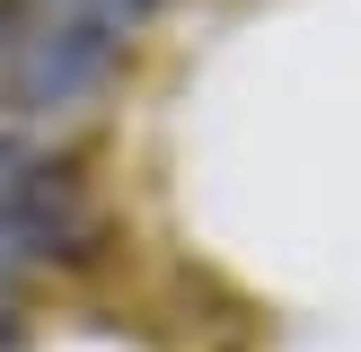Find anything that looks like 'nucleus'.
I'll return each mask as SVG.
<instances>
[{"label":"nucleus","mask_w":361,"mask_h":352,"mask_svg":"<svg viewBox=\"0 0 361 352\" xmlns=\"http://www.w3.org/2000/svg\"><path fill=\"white\" fill-rule=\"evenodd\" d=\"M88 238H97V203H88L80 168L0 123V273L88 256Z\"/></svg>","instance_id":"f03ea898"},{"label":"nucleus","mask_w":361,"mask_h":352,"mask_svg":"<svg viewBox=\"0 0 361 352\" xmlns=\"http://www.w3.org/2000/svg\"><path fill=\"white\" fill-rule=\"evenodd\" d=\"M97 9H115V18H141V9H159V0H97Z\"/></svg>","instance_id":"7ed1b4c3"},{"label":"nucleus","mask_w":361,"mask_h":352,"mask_svg":"<svg viewBox=\"0 0 361 352\" xmlns=\"http://www.w3.org/2000/svg\"><path fill=\"white\" fill-rule=\"evenodd\" d=\"M133 18L97 0H0V123H71L115 88Z\"/></svg>","instance_id":"f257e3e1"},{"label":"nucleus","mask_w":361,"mask_h":352,"mask_svg":"<svg viewBox=\"0 0 361 352\" xmlns=\"http://www.w3.org/2000/svg\"><path fill=\"white\" fill-rule=\"evenodd\" d=\"M0 344H9V308H0Z\"/></svg>","instance_id":"20e7f679"}]
</instances>
